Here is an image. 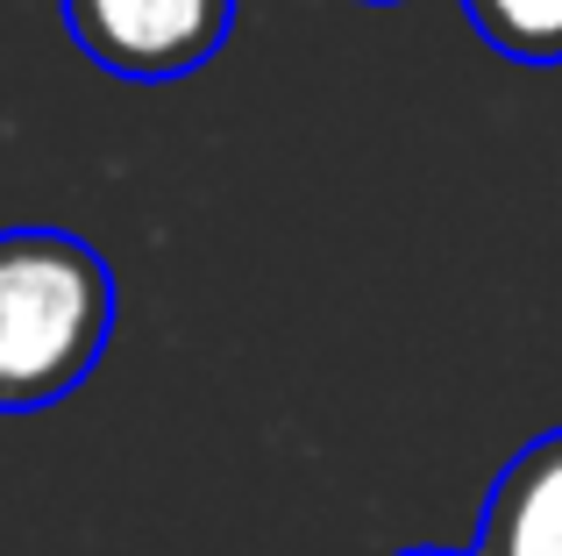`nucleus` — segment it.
<instances>
[{
  "instance_id": "obj_1",
  "label": "nucleus",
  "mask_w": 562,
  "mask_h": 556,
  "mask_svg": "<svg viewBox=\"0 0 562 556\" xmlns=\"http://www.w3.org/2000/svg\"><path fill=\"white\" fill-rule=\"evenodd\" d=\"M114 335V271L86 236L0 229V414L57 407Z\"/></svg>"
},
{
  "instance_id": "obj_2",
  "label": "nucleus",
  "mask_w": 562,
  "mask_h": 556,
  "mask_svg": "<svg viewBox=\"0 0 562 556\" xmlns=\"http://www.w3.org/2000/svg\"><path fill=\"white\" fill-rule=\"evenodd\" d=\"M65 29L114 79H186L214 65L235 29V0H57Z\"/></svg>"
},
{
  "instance_id": "obj_3",
  "label": "nucleus",
  "mask_w": 562,
  "mask_h": 556,
  "mask_svg": "<svg viewBox=\"0 0 562 556\" xmlns=\"http://www.w3.org/2000/svg\"><path fill=\"white\" fill-rule=\"evenodd\" d=\"M477 556H562V429L535 435L492 478L477 514Z\"/></svg>"
},
{
  "instance_id": "obj_4",
  "label": "nucleus",
  "mask_w": 562,
  "mask_h": 556,
  "mask_svg": "<svg viewBox=\"0 0 562 556\" xmlns=\"http://www.w3.org/2000/svg\"><path fill=\"white\" fill-rule=\"evenodd\" d=\"M463 14L513 65H562V0H463Z\"/></svg>"
},
{
  "instance_id": "obj_5",
  "label": "nucleus",
  "mask_w": 562,
  "mask_h": 556,
  "mask_svg": "<svg viewBox=\"0 0 562 556\" xmlns=\"http://www.w3.org/2000/svg\"><path fill=\"white\" fill-rule=\"evenodd\" d=\"M398 556H477V549H398Z\"/></svg>"
},
{
  "instance_id": "obj_6",
  "label": "nucleus",
  "mask_w": 562,
  "mask_h": 556,
  "mask_svg": "<svg viewBox=\"0 0 562 556\" xmlns=\"http://www.w3.org/2000/svg\"><path fill=\"white\" fill-rule=\"evenodd\" d=\"M371 8H392V0H371Z\"/></svg>"
}]
</instances>
